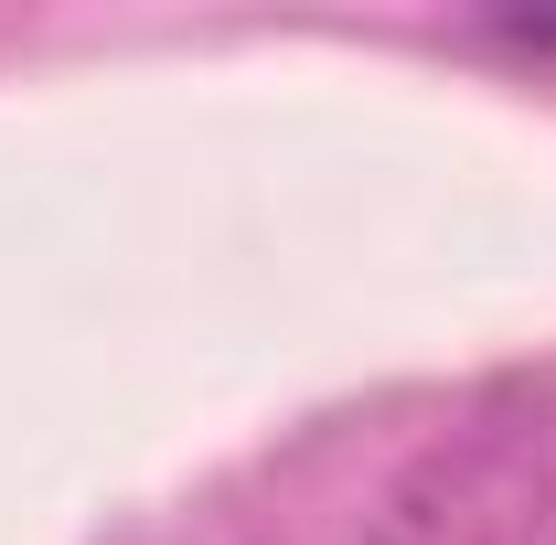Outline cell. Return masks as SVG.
<instances>
[{
	"mask_svg": "<svg viewBox=\"0 0 556 545\" xmlns=\"http://www.w3.org/2000/svg\"><path fill=\"white\" fill-rule=\"evenodd\" d=\"M514 43H535V54H556V11H525V22H503Z\"/></svg>",
	"mask_w": 556,
	"mask_h": 545,
	"instance_id": "obj_1",
	"label": "cell"
}]
</instances>
